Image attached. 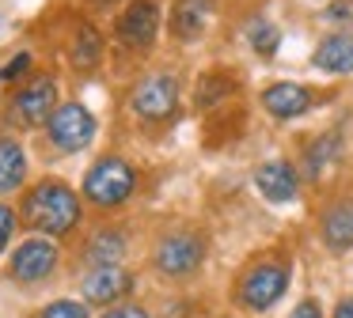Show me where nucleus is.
Segmentation results:
<instances>
[{"mask_svg":"<svg viewBox=\"0 0 353 318\" xmlns=\"http://www.w3.org/2000/svg\"><path fill=\"white\" fill-rule=\"evenodd\" d=\"M23 220L46 235H65L80 224V197L65 182L46 178L23 197Z\"/></svg>","mask_w":353,"mask_h":318,"instance_id":"1","label":"nucleus"},{"mask_svg":"<svg viewBox=\"0 0 353 318\" xmlns=\"http://www.w3.org/2000/svg\"><path fill=\"white\" fill-rule=\"evenodd\" d=\"M133 186H137V171H133L125 159L118 156H103L92 163V171L84 174V193L92 204H99V209H114V204H122L125 197L133 193Z\"/></svg>","mask_w":353,"mask_h":318,"instance_id":"2","label":"nucleus"},{"mask_svg":"<svg viewBox=\"0 0 353 318\" xmlns=\"http://www.w3.org/2000/svg\"><path fill=\"white\" fill-rule=\"evenodd\" d=\"M152 262L163 277H175V280L194 277V273L201 269V262H205V239L194 235V231H171L160 239Z\"/></svg>","mask_w":353,"mask_h":318,"instance_id":"3","label":"nucleus"},{"mask_svg":"<svg viewBox=\"0 0 353 318\" xmlns=\"http://www.w3.org/2000/svg\"><path fill=\"white\" fill-rule=\"evenodd\" d=\"M133 114H141L145 121H163L175 114L179 106V80L168 72H152L133 87V98H130Z\"/></svg>","mask_w":353,"mask_h":318,"instance_id":"4","label":"nucleus"},{"mask_svg":"<svg viewBox=\"0 0 353 318\" xmlns=\"http://www.w3.org/2000/svg\"><path fill=\"white\" fill-rule=\"evenodd\" d=\"M46 129H50V140H54L57 151H80V148H88L92 136H95V118H92L88 106L65 103L54 110V118L46 121Z\"/></svg>","mask_w":353,"mask_h":318,"instance_id":"5","label":"nucleus"},{"mask_svg":"<svg viewBox=\"0 0 353 318\" xmlns=\"http://www.w3.org/2000/svg\"><path fill=\"white\" fill-rule=\"evenodd\" d=\"M285 284H289L285 265L262 262V265H254V269L243 277V284H239V303L251 307V310H270L285 295Z\"/></svg>","mask_w":353,"mask_h":318,"instance_id":"6","label":"nucleus"},{"mask_svg":"<svg viewBox=\"0 0 353 318\" xmlns=\"http://www.w3.org/2000/svg\"><path fill=\"white\" fill-rule=\"evenodd\" d=\"M54 103H57V83L54 76H34L27 87L16 91V98H12V118H16V125H42V121L54 118Z\"/></svg>","mask_w":353,"mask_h":318,"instance_id":"7","label":"nucleus"},{"mask_svg":"<svg viewBox=\"0 0 353 318\" xmlns=\"http://www.w3.org/2000/svg\"><path fill=\"white\" fill-rule=\"evenodd\" d=\"M54 269H57V246L50 239H27L12 254V280L34 284V280H46Z\"/></svg>","mask_w":353,"mask_h":318,"instance_id":"8","label":"nucleus"},{"mask_svg":"<svg viewBox=\"0 0 353 318\" xmlns=\"http://www.w3.org/2000/svg\"><path fill=\"white\" fill-rule=\"evenodd\" d=\"M156 30H160V8L156 0H133L122 15H118V38L133 50H145L152 45Z\"/></svg>","mask_w":353,"mask_h":318,"instance_id":"9","label":"nucleus"},{"mask_svg":"<svg viewBox=\"0 0 353 318\" xmlns=\"http://www.w3.org/2000/svg\"><path fill=\"white\" fill-rule=\"evenodd\" d=\"M254 186H259V193L266 197V201L285 204V201L296 197L300 182H296V171H292L285 159H274V163H262L259 171H254Z\"/></svg>","mask_w":353,"mask_h":318,"instance_id":"10","label":"nucleus"},{"mask_svg":"<svg viewBox=\"0 0 353 318\" xmlns=\"http://www.w3.org/2000/svg\"><path fill=\"white\" fill-rule=\"evenodd\" d=\"M130 292H133V277L125 269H118V265L95 269L92 277L84 280V299L88 303H118Z\"/></svg>","mask_w":353,"mask_h":318,"instance_id":"11","label":"nucleus"},{"mask_svg":"<svg viewBox=\"0 0 353 318\" xmlns=\"http://www.w3.org/2000/svg\"><path fill=\"white\" fill-rule=\"evenodd\" d=\"M262 106H266L274 118L289 121V118H300V114L312 106V91L300 87V83H270L262 91Z\"/></svg>","mask_w":353,"mask_h":318,"instance_id":"12","label":"nucleus"},{"mask_svg":"<svg viewBox=\"0 0 353 318\" xmlns=\"http://www.w3.org/2000/svg\"><path fill=\"white\" fill-rule=\"evenodd\" d=\"M209 15H213V0H175L171 30H175L183 42H194V38L209 27Z\"/></svg>","mask_w":353,"mask_h":318,"instance_id":"13","label":"nucleus"},{"mask_svg":"<svg viewBox=\"0 0 353 318\" xmlns=\"http://www.w3.org/2000/svg\"><path fill=\"white\" fill-rule=\"evenodd\" d=\"M323 239L330 250H350L353 246V197L334 201L323 216Z\"/></svg>","mask_w":353,"mask_h":318,"instance_id":"14","label":"nucleus"},{"mask_svg":"<svg viewBox=\"0 0 353 318\" xmlns=\"http://www.w3.org/2000/svg\"><path fill=\"white\" fill-rule=\"evenodd\" d=\"M312 61L323 72H353V34H327Z\"/></svg>","mask_w":353,"mask_h":318,"instance_id":"15","label":"nucleus"},{"mask_svg":"<svg viewBox=\"0 0 353 318\" xmlns=\"http://www.w3.org/2000/svg\"><path fill=\"white\" fill-rule=\"evenodd\" d=\"M23 178H27V156H23V148H19V140L0 136V193L19 189Z\"/></svg>","mask_w":353,"mask_h":318,"instance_id":"16","label":"nucleus"},{"mask_svg":"<svg viewBox=\"0 0 353 318\" xmlns=\"http://www.w3.org/2000/svg\"><path fill=\"white\" fill-rule=\"evenodd\" d=\"M125 254V235L122 231H99L92 235V246H88V257H92L99 269H107V265H118Z\"/></svg>","mask_w":353,"mask_h":318,"instance_id":"17","label":"nucleus"},{"mask_svg":"<svg viewBox=\"0 0 353 318\" xmlns=\"http://www.w3.org/2000/svg\"><path fill=\"white\" fill-rule=\"evenodd\" d=\"M99 53H103L99 30H95L92 23H80L77 34H72V61H77L80 68H92L95 61H99Z\"/></svg>","mask_w":353,"mask_h":318,"instance_id":"18","label":"nucleus"},{"mask_svg":"<svg viewBox=\"0 0 353 318\" xmlns=\"http://www.w3.org/2000/svg\"><path fill=\"white\" fill-rule=\"evenodd\" d=\"M232 91V80L228 76H221V72H209V76H201L198 80V106H213V103H221L224 95Z\"/></svg>","mask_w":353,"mask_h":318,"instance_id":"19","label":"nucleus"},{"mask_svg":"<svg viewBox=\"0 0 353 318\" xmlns=\"http://www.w3.org/2000/svg\"><path fill=\"white\" fill-rule=\"evenodd\" d=\"M334 156H338V133L319 136V140L312 144V151H307V171H312V174H319V171H323V167H327Z\"/></svg>","mask_w":353,"mask_h":318,"instance_id":"20","label":"nucleus"},{"mask_svg":"<svg viewBox=\"0 0 353 318\" xmlns=\"http://www.w3.org/2000/svg\"><path fill=\"white\" fill-rule=\"evenodd\" d=\"M247 34H251V45H254V53H262V57H270V53L277 50V27H274V23H266V19H254Z\"/></svg>","mask_w":353,"mask_h":318,"instance_id":"21","label":"nucleus"},{"mask_svg":"<svg viewBox=\"0 0 353 318\" xmlns=\"http://www.w3.org/2000/svg\"><path fill=\"white\" fill-rule=\"evenodd\" d=\"M34 318H88V307L77 299H54L50 307H42Z\"/></svg>","mask_w":353,"mask_h":318,"instance_id":"22","label":"nucleus"},{"mask_svg":"<svg viewBox=\"0 0 353 318\" xmlns=\"http://www.w3.org/2000/svg\"><path fill=\"white\" fill-rule=\"evenodd\" d=\"M27 68H31V53H16V57H12V65L0 68V80H16V76H23Z\"/></svg>","mask_w":353,"mask_h":318,"instance_id":"23","label":"nucleus"},{"mask_svg":"<svg viewBox=\"0 0 353 318\" xmlns=\"http://www.w3.org/2000/svg\"><path fill=\"white\" fill-rule=\"evenodd\" d=\"M12 227H16V212H12L8 204H0V254H4V246H8V239H12Z\"/></svg>","mask_w":353,"mask_h":318,"instance_id":"24","label":"nucleus"},{"mask_svg":"<svg viewBox=\"0 0 353 318\" xmlns=\"http://www.w3.org/2000/svg\"><path fill=\"white\" fill-rule=\"evenodd\" d=\"M103 318H152L145 307H137V303H125V307H114V310H107Z\"/></svg>","mask_w":353,"mask_h":318,"instance_id":"25","label":"nucleus"},{"mask_svg":"<svg viewBox=\"0 0 353 318\" xmlns=\"http://www.w3.org/2000/svg\"><path fill=\"white\" fill-rule=\"evenodd\" d=\"M327 19H353V0H334V4L327 8Z\"/></svg>","mask_w":353,"mask_h":318,"instance_id":"26","label":"nucleus"},{"mask_svg":"<svg viewBox=\"0 0 353 318\" xmlns=\"http://www.w3.org/2000/svg\"><path fill=\"white\" fill-rule=\"evenodd\" d=\"M289 318H323V315H319V303L315 299H304V303H296V310Z\"/></svg>","mask_w":353,"mask_h":318,"instance_id":"27","label":"nucleus"},{"mask_svg":"<svg viewBox=\"0 0 353 318\" xmlns=\"http://www.w3.org/2000/svg\"><path fill=\"white\" fill-rule=\"evenodd\" d=\"M334 318H353V299H342V303H338Z\"/></svg>","mask_w":353,"mask_h":318,"instance_id":"28","label":"nucleus"},{"mask_svg":"<svg viewBox=\"0 0 353 318\" xmlns=\"http://www.w3.org/2000/svg\"><path fill=\"white\" fill-rule=\"evenodd\" d=\"M99 4H110V0H99Z\"/></svg>","mask_w":353,"mask_h":318,"instance_id":"29","label":"nucleus"}]
</instances>
